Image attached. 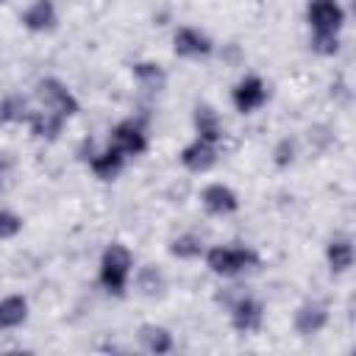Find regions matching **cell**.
Wrapping results in <instances>:
<instances>
[{
  "label": "cell",
  "instance_id": "obj_1",
  "mask_svg": "<svg viewBox=\"0 0 356 356\" xmlns=\"http://www.w3.org/2000/svg\"><path fill=\"white\" fill-rule=\"evenodd\" d=\"M203 261L214 275L236 278L259 267V253L248 245H214L203 250Z\"/></svg>",
  "mask_w": 356,
  "mask_h": 356
},
{
  "label": "cell",
  "instance_id": "obj_2",
  "mask_svg": "<svg viewBox=\"0 0 356 356\" xmlns=\"http://www.w3.org/2000/svg\"><path fill=\"white\" fill-rule=\"evenodd\" d=\"M131 273H134V253L122 245V242H111L103 256H100V267H97V281L100 286L114 295V298H122L125 289H128V281H131Z\"/></svg>",
  "mask_w": 356,
  "mask_h": 356
},
{
  "label": "cell",
  "instance_id": "obj_3",
  "mask_svg": "<svg viewBox=\"0 0 356 356\" xmlns=\"http://www.w3.org/2000/svg\"><path fill=\"white\" fill-rule=\"evenodd\" d=\"M33 97H36L39 108L53 111V114H58V117H64V120H70V117H75V114L81 111L78 97H75V95L70 92V86H67L64 81H58V78H42V81H36Z\"/></svg>",
  "mask_w": 356,
  "mask_h": 356
},
{
  "label": "cell",
  "instance_id": "obj_4",
  "mask_svg": "<svg viewBox=\"0 0 356 356\" xmlns=\"http://www.w3.org/2000/svg\"><path fill=\"white\" fill-rule=\"evenodd\" d=\"M228 314H231V325L239 334H256L264 323V306L259 298L248 295V292H236V298L228 303Z\"/></svg>",
  "mask_w": 356,
  "mask_h": 356
},
{
  "label": "cell",
  "instance_id": "obj_5",
  "mask_svg": "<svg viewBox=\"0 0 356 356\" xmlns=\"http://www.w3.org/2000/svg\"><path fill=\"white\" fill-rule=\"evenodd\" d=\"M108 145H114L125 159L131 156H142L147 150V131L139 120H120L111 134H108Z\"/></svg>",
  "mask_w": 356,
  "mask_h": 356
},
{
  "label": "cell",
  "instance_id": "obj_6",
  "mask_svg": "<svg viewBox=\"0 0 356 356\" xmlns=\"http://www.w3.org/2000/svg\"><path fill=\"white\" fill-rule=\"evenodd\" d=\"M306 22L312 31L323 33H339L345 25V8L339 0H309L306 6Z\"/></svg>",
  "mask_w": 356,
  "mask_h": 356
},
{
  "label": "cell",
  "instance_id": "obj_7",
  "mask_svg": "<svg viewBox=\"0 0 356 356\" xmlns=\"http://www.w3.org/2000/svg\"><path fill=\"white\" fill-rule=\"evenodd\" d=\"M231 103L239 114H253L267 103V83L259 75H245L231 89Z\"/></svg>",
  "mask_w": 356,
  "mask_h": 356
},
{
  "label": "cell",
  "instance_id": "obj_8",
  "mask_svg": "<svg viewBox=\"0 0 356 356\" xmlns=\"http://www.w3.org/2000/svg\"><path fill=\"white\" fill-rule=\"evenodd\" d=\"M172 50L181 58H206L214 53V42L209 33H203L195 25H181L172 33Z\"/></svg>",
  "mask_w": 356,
  "mask_h": 356
},
{
  "label": "cell",
  "instance_id": "obj_9",
  "mask_svg": "<svg viewBox=\"0 0 356 356\" xmlns=\"http://www.w3.org/2000/svg\"><path fill=\"white\" fill-rule=\"evenodd\" d=\"M328 317H331L328 303L312 298V300H303V303L298 306V312H295V317H292V325H295V331H298L300 337H314V334H320V331L328 325Z\"/></svg>",
  "mask_w": 356,
  "mask_h": 356
},
{
  "label": "cell",
  "instance_id": "obj_10",
  "mask_svg": "<svg viewBox=\"0 0 356 356\" xmlns=\"http://www.w3.org/2000/svg\"><path fill=\"white\" fill-rule=\"evenodd\" d=\"M178 159H181L184 170H189V172H209L217 164V145L195 136L189 145H184Z\"/></svg>",
  "mask_w": 356,
  "mask_h": 356
},
{
  "label": "cell",
  "instance_id": "obj_11",
  "mask_svg": "<svg viewBox=\"0 0 356 356\" xmlns=\"http://www.w3.org/2000/svg\"><path fill=\"white\" fill-rule=\"evenodd\" d=\"M22 28H28L31 33H50L58 25V11L53 0H33L22 14H19Z\"/></svg>",
  "mask_w": 356,
  "mask_h": 356
},
{
  "label": "cell",
  "instance_id": "obj_12",
  "mask_svg": "<svg viewBox=\"0 0 356 356\" xmlns=\"http://www.w3.org/2000/svg\"><path fill=\"white\" fill-rule=\"evenodd\" d=\"M200 203H203V209L211 217H228V214H234L239 209L236 192L231 186H225V184H209V186H203Z\"/></svg>",
  "mask_w": 356,
  "mask_h": 356
},
{
  "label": "cell",
  "instance_id": "obj_13",
  "mask_svg": "<svg viewBox=\"0 0 356 356\" xmlns=\"http://www.w3.org/2000/svg\"><path fill=\"white\" fill-rule=\"evenodd\" d=\"M86 161H89V170L100 178V181H114L120 172H122V167H125V156L114 147V145H108V147H103V150H92V145H89V156H83Z\"/></svg>",
  "mask_w": 356,
  "mask_h": 356
},
{
  "label": "cell",
  "instance_id": "obj_14",
  "mask_svg": "<svg viewBox=\"0 0 356 356\" xmlns=\"http://www.w3.org/2000/svg\"><path fill=\"white\" fill-rule=\"evenodd\" d=\"M192 125H195V134L211 145H220L222 142V122H220V114L214 106L209 103H197L195 111H192Z\"/></svg>",
  "mask_w": 356,
  "mask_h": 356
},
{
  "label": "cell",
  "instance_id": "obj_15",
  "mask_svg": "<svg viewBox=\"0 0 356 356\" xmlns=\"http://www.w3.org/2000/svg\"><path fill=\"white\" fill-rule=\"evenodd\" d=\"M64 117H58V114H53V111H44V108H33L31 114H28V128H31V134L36 136V139H44V142H56L58 139V134H61V128H64Z\"/></svg>",
  "mask_w": 356,
  "mask_h": 356
},
{
  "label": "cell",
  "instance_id": "obj_16",
  "mask_svg": "<svg viewBox=\"0 0 356 356\" xmlns=\"http://www.w3.org/2000/svg\"><path fill=\"white\" fill-rule=\"evenodd\" d=\"M325 261H328V270L342 275L353 267V242L350 236H334L328 245H325Z\"/></svg>",
  "mask_w": 356,
  "mask_h": 356
},
{
  "label": "cell",
  "instance_id": "obj_17",
  "mask_svg": "<svg viewBox=\"0 0 356 356\" xmlns=\"http://www.w3.org/2000/svg\"><path fill=\"white\" fill-rule=\"evenodd\" d=\"M139 342H142V348H145L147 353H156V356L170 353V350L175 348V339H172L170 328L156 325V323H145V325L139 328Z\"/></svg>",
  "mask_w": 356,
  "mask_h": 356
},
{
  "label": "cell",
  "instance_id": "obj_18",
  "mask_svg": "<svg viewBox=\"0 0 356 356\" xmlns=\"http://www.w3.org/2000/svg\"><path fill=\"white\" fill-rule=\"evenodd\" d=\"M28 320V298L25 295H6L0 300V331L19 328Z\"/></svg>",
  "mask_w": 356,
  "mask_h": 356
},
{
  "label": "cell",
  "instance_id": "obj_19",
  "mask_svg": "<svg viewBox=\"0 0 356 356\" xmlns=\"http://www.w3.org/2000/svg\"><path fill=\"white\" fill-rule=\"evenodd\" d=\"M131 75H134V81H136L145 92H161L164 83H167V72H164V67L156 64V61H136V64L131 67Z\"/></svg>",
  "mask_w": 356,
  "mask_h": 356
},
{
  "label": "cell",
  "instance_id": "obj_20",
  "mask_svg": "<svg viewBox=\"0 0 356 356\" xmlns=\"http://www.w3.org/2000/svg\"><path fill=\"white\" fill-rule=\"evenodd\" d=\"M203 250H206L203 236H197V234H192V231L178 234V236H172V239H170V256L181 259V261L200 259V256H203Z\"/></svg>",
  "mask_w": 356,
  "mask_h": 356
},
{
  "label": "cell",
  "instance_id": "obj_21",
  "mask_svg": "<svg viewBox=\"0 0 356 356\" xmlns=\"http://www.w3.org/2000/svg\"><path fill=\"white\" fill-rule=\"evenodd\" d=\"M134 284H136V292L145 295V298H159V295H164V289H167V281H164L161 270L153 267V264L139 267L136 275H134Z\"/></svg>",
  "mask_w": 356,
  "mask_h": 356
},
{
  "label": "cell",
  "instance_id": "obj_22",
  "mask_svg": "<svg viewBox=\"0 0 356 356\" xmlns=\"http://www.w3.org/2000/svg\"><path fill=\"white\" fill-rule=\"evenodd\" d=\"M28 100L22 95H6L0 100V125H17V122H28Z\"/></svg>",
  "mask_w": 356,
  "mask_h": 356
},
{
  "label": "cell",
  "instance_id": "obj_23",
  "mask_svg": "<svg viewBox=\"0 0 356 356\" xmlns=\"http://www.w3.org/2000/svg\"><path fill=\"white\" fill-rule=\"evenodd\" d=\"M309 47L317 56H337L339 53V33H323V31H312Z\"/></svg>",
  "mask_w": 356,
  "mask_h": 356
},
{
  "label": "cell",
  "instance_id": "obj_24",
  "mask_svg": "<svg viewBox=\"0 0 356 356\" xmlns=\"http://www.w3.org/2000/svg\"><path fill=\"white\" fill-rule=\"evenodd\" d=\"M22 231V217L11 209H0V242L14 239Z\"/></svg>",
  "mask_w": 356,
  "mask_h": 356
},
{
  "label": "cell",
  "instance_id": "obj_25",
  "mask_svg": "<svg viewBox=\"0 0 356 356\" xmlns=\"http://www.w3.org/2000/svg\"><path fill=\"white\" fill-rule=\"evenodd\" d=\"M295 153H298V147H295V139H289V136H284L275 147H273V164L275 167H289L292 161H295Z\"/></svg>",
  "mask_w": 356,
  "mask_h": 356
},
{
  "label": "cell",
  "instance_id": "obj_26",
  "mask_svg": "<svg viewBox=\"0 0 356 356\" xmlns=\"http://www.w3.org/2000/svg\"><path fill=\"white\" fill-rule=\"evenodd\" d=\"M8 167H11V164H8L6 159H0V192L6 189V178H8Z\"/></svg>",
  "mask_w": 356,
  "mask_h": 356
},
{
  "label": "cell",
  "instance_id": "obj_27",
  "mask_svg": "<svg viewBox=\"0 0 356 356\" xmlns=\"http://www.w3.org/2000/svg\"><path fill=\"white\" fill-rule=\"evenodd\" d=\"M0 3H8V0H0Z\"/></svg>",
  "mask_w": 356,
  "mask_h": 356
}]
</instances>
